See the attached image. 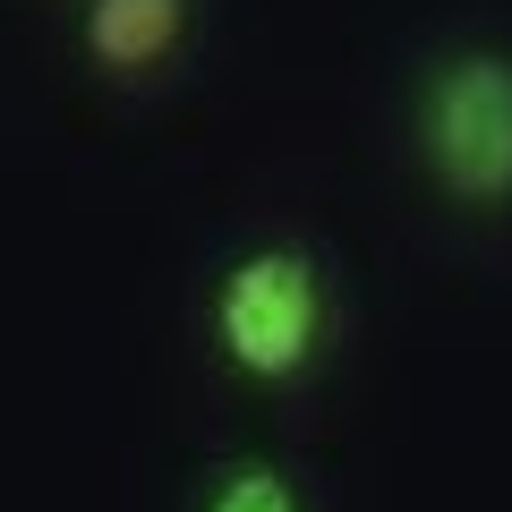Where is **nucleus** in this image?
<instances>
[{
  "label": "nucleus",
  "instance_id": "f257e3e1",
  "mask_svg": "<svg viewBox=\"0 0 512 512\" xmlns=\"http://www.w3.org/2000/svg\"><path fill=\"white\" fill-rule=\"evenodd\" d=\"M205 325H214V350L231 376L248 384L308 376L316 350H325V265L299 239H256L222 265Z\"/></svg>",
  "mask_w": 512,
  "mask_h": 512
},
{
  "label": "nucleus",
  "instance_id": "f03ea898",
  "mask_svg": "<svg viewBox=\"0 0 512 512\" xmlns=\"http://www.w3.org/2000/svg\"><path fill=\"white\" fill-rule=\"evenodd\" d=\"M419 163L470 214L512 205V52L461 43L419 77Z\"/></svg>",
  "mask_w": 512,
  "mask_h": 512
},
{
  "label": "nucleus",
  "instance_id": "7ed1b4c3",
  "mask_svg": "<svg viewBox=\"0 0 512 512\" xmlns=\"http://www.w3.org/2000/svg\"><path fill=\"white\" fill-rule=\"evenodd\" d=\"M188 43V0H77V52L103 77H154Z\"/></svg>",
  "mask_w": 512,
  "mask_h": 512
},
{
  "label": "nucleus",
  "instance_id": "20e7f679",
  "mask_svg": "<svg viewBox=\"0 0 512 512\" xmlns=\"http://www.w3.org/2000/svg\"><path fill=\"white\" fill-rule=\"evenodd\" d=\"M197 512H308V504H299V487L274 470V461L239 453V461H214V470H205Z\"/></svg>",
  "mask_w": 512,
  "mask_h": 512
}]
</instances>
